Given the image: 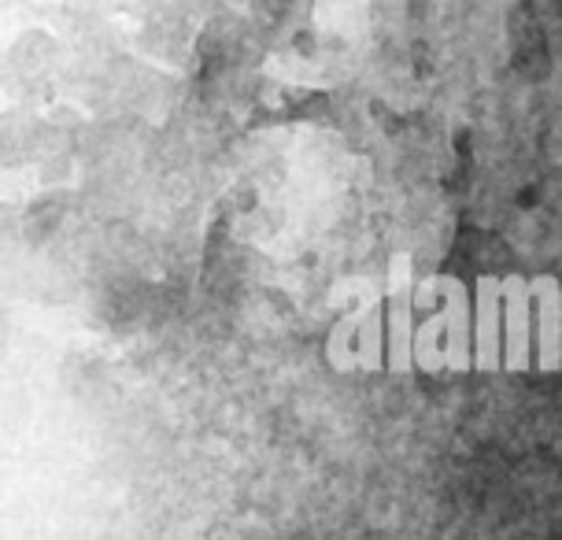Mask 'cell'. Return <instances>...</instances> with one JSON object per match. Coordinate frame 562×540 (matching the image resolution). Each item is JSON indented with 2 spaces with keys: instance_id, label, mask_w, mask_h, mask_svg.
<instances>
[{
  "instance_id": "obj_3",
  "label": "cell",
  "mask_w": 562,
  "mask_h": 540,
  "mask_svg": "<svg viewBox=\"0 0 562 540\" xmlns=\"http://www.w3.org/2000/svg\"><path fill=\"white\" fill-rule=\"evenodd\" d=\"M507 367L526 370V293L518 278H507Z\"/></svg>"
},
{
  "instance_id": "obj_7",
  "label": "cell",
  "mask_w": 562,
  "mask_h": 540,
  "mask_svg": "<svg viewBox=\"0 0 562 540\" xmlns=\"http://www.w3.org/2000/svg\"><path fill=\"white\" fill-rule=\"evenodd\" d=\"M381 323H378V312L367 318L363 323V329H359V348H356V363H363V367H370V370H378L381 367Z\"/></svg>"
},
{
  "instance_id": "obj_5",
  "label": "cell",
  "mask_w": 562,
  "mask_h": 540,
  "mask_svg": "<svg viewBox=\"0 0 562 540\" xmlns=\"http://www.w3.org/2000/svg\"><path fill=\"white\" fill-rule=\"evenodd\" d=\"M477 367H496V285L481 282L477 304Z\"/></svg>"
},
{
  "instance_id": "obj_2",
  "label": "cell",
  "mask_w": 562,
  "mask_h": 540,
  "mask_svg": "<svg viewBox=\"0 0 562 540\" xmlns=\"http://www.w3.org/2000/svg\"><path fill=\"white\" fill-rule=\"evenodd\" d=\"M445 296V323H448V334L451 341L445 348V359L448 367L456 370H467L470 367V356H467V296H463V285L456 278H437L434 282Z\"/></svg>"
},
{
  "instance_id": "obj_6",
  "label": "cell",
  "mask_w": 562,
  "mask_h": 540,
  "mask_svg": "<svg viewBox=\"0 0 562 540\" xmlns=\"http://www.w3.org/2000/svg\"><path fill=\"white\" fill-rule=\"evenodd\" d=\"M445 329H448L445 315H434L426 326L418 329V337H415V363H418L422 370H429V374H437V370L448 363L445 352L437 348V337L445 334Z\"/></svg>"
},
{
  "instance_id": "obj_4",
  "label": "cell",
  "mask_w": 562,
  "mask_h": 540,
  "mask_svg": "<svg viewBox=\"0 0 562 540\" xmlns=\"http://www.w3.org/2000/svg\"><path fill=\"white\" fill-rule=\"evenodd\" d=\"M537 293H540V345H544V356H540V367L544 370H555L559 367V345H562V312H559V293H555V282H537Z\"/></svg>"
},
{
  "instance_id": "obj_1",
  "label": "cell",
  "mask_w": 562,
  "mask_h": 540,
  "mask_svg": "<svg viewBox=\"0 0 562 540\" xmlns=\"http://www.w3.org/2000/svg\"><path fill=\"white\" fill-rule=\"evenodd\" d=\"M411 274H407V259H396L393 267V312H389V323H393V370H411L415 363V337H411Z\"/></svg>"
}]
</instances>
